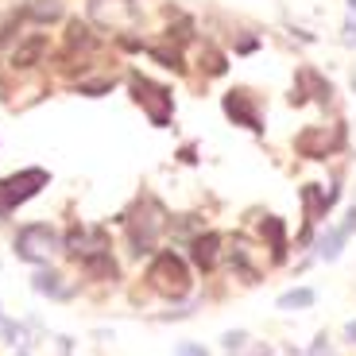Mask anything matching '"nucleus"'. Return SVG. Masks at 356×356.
<instances>
[{"instance_id":"obj_1","label":"nucleus","mask_w":356,"mask_h":356,"mask_svg":"<svg viewBox=\"0 0 356 356\" xmlns=\"http://www.w3.org/2000/svg\"><path fill=\"white\" fill-rule=\"evenodd\" d=\"M147 283L159 294H167V298H182L190 291V267L175 252H159L152 259V267H147Z\"/></svg>"},{"instance_id":"obj_2","label":"nucleus","mask_w":356,"mask_h":356,"mask_svg":"<svg viewBox=\"0 0 356 356\" xmlns=\"http://www.w3.org/2000/svg\"><path fill=\"white\" fill-rule=\"evenodd\" d=\"M43 186H47V170H39V167H27L19 175L0 178V213H12L16 205H24L27 197H35Z\"/></svg>"},{"instance_id":"obj_3","label":"nucleus","mask_w":356,"mask_h":356,"mask_svg":"<svg viewBox=\"0 0 356 356\" xmlns=\"http://www.w3.org/2000/svg\"><path fill=\"white\" fill-rule=\"evenodd\" d=\"M54 248H58V236L51 225H24L16 232V256L27 264H47Z\"/></svg>"},{"instance_id":"obj_4","label":"nucleus","mask_w":356,"mask_h":356,"mask_svg":"<svg viewBox=\"0 0 356 356\" xmlns=\"http://www.w3.org/2000/svg\"><path fill=\"white\" fill-rule=\"evenodd\" d=\"M132 89H136V101L147 108L152 124L155 128H167V120H170V93H167V89L155 86V81H147V78H140V74L132 78Z\"/></svg>"},{"instance_id":"obj_5","label":"nucleus","mask_w":356,"mask_h":356,"mask_svg":"<svg viewBox=\"0 0 356 356\" xmlns=\"http://www.w3.org/2000/svg\"><path fill=\"white\" fill-rule=\"evenodd\" d=\"M66 252H70L74 259H81V264H89L93 256H105L108 252V236L105 229H86V225H78V229H70V236H66Z\"/></svg>"},{"instance_id":"obj_6","label":"nucleus","mask_w":356,"mask_h":356,"mask_svg":"<svg viewBox=\"0 0 356 356\" xmlns=\"http://www.w3.org/2000/svg\"><path fill=\"white\" fill-rule=\"evenodd\" d=\"M225 113L232 116V124H244L252 128V132H259V113H256V101H252L248 89H232V93H225Z\"/></svg>"},{"instance_id":"obj_7","label":"nucleus","mask_w":356,"mask_h":356,"mask_svg":"<svg viewBox=\"0 0 356 356\" xmlns=\"http://www.w3.org/2000/svg\"><path fill=\"white\" fill-rule=\"evenodd\" d=\"M89 12H93V19H101V24H132V19L140 16L136 0H89Z\"/></svg>"},{"instance_id":"obj_8","label":"nucleus","mask_w":356,"mask_h":356,"mask_svg":"<svg viewBox=\"0 0 356 356\" xmlns=\"http://www.w3.org/2000/svg\"><path fill=\"white\" fill-rule=\"evenodd\" d=\"M356 232V202H353V209H348V217L337 225V229H330L325 236L318 241V256L321 259H337L341 256V248H345V241Z\"/></svg>"},{"instance_id":"obj_9","label":"nucleus","mask_w":356,"mask_h":356,"mask_svg":"<svg viewBox=\"0 0 356 356\" xmlns=\"http://www.w3.org/2000/svg\"><path fill=\"white\" fill-rule=\"evenodd\" d=\"M294 152L306 155V159H325V155L333 152V140L325 136V128H306V132H298V140H294Z\"/></svg>"},{"instance_id":"obj_10","label":"nucleus","mask_w":356,"mask_h":356,"mask_svg":"<svg viewBox=\"0 0 356 356\" xmlns=\"http://www.w3.org/2000/svg\"><path fill=\"white\" fill-rule=\"evenodd\" d=\"M43 51H47V35H31L27 43H19L16 51H12V66H16V70H31V66L43 58Z\"/></svg>"},{"instance_id":"obj_11","label":"nucleus","mask_w":356,"mask_h":356,"mask_svg":"<svg viewBox=\"0 0 356 356\" xmlns=\"http://www.w3.org/2000/svg\"><path fill=\"white\" fill-rule=\"evenodd\" d=\"M217 256H221V236H217V232H202L194 241V264L202 267V271H209V267L217 264Z\"/></svg>"},{"instance_id":"obj_12","label":"nucleus","mask_w":356,"mask_h":356,"mask_svg":"<svg viewBox=\"0 0 356 356\" xmlns=\"http://www.w3.org/2000/svg\"><path fill=\"white\" fill-rule=\"evenodd\" d=\"M229 259H232V267H236L248 283H256L259 271L252 267V244L248 241H241V236H236V241H232V248H229Z\"/></svg>"},{"instance_id":"obj_13","label":"nucleus","mask_w":356,"mask_h":356,"mask_svg":"<svg viewBox=\"0 0 356 356\" xmlns=\"http://www.w3.org/2000/svg\"><path fill=\"white\" fill-rule=\"evenodd\" d=\"M58 271H35V279H31V286H35L39 294H51V298H70V286L58 283Z\"/></svg>"},{"instance_id":"obj_14","label":"nucleus","mask_w":356,"mask_h":356,"mask_svg":"<svg viewBox=\"0 0 356 356\" xmlns=\"http://www.w3.org/2000/svg\"><path fill=\"white\" fill-rule=\"evenodd\" d=\"M24 16H31L35 24H51V19L63 16V4H58V0H31L24 8Z\"/></svg>"},{"instance_id":"obj_15","label":"nucleus","mask_w":356,"mask_h":356,"mask_svg":"<svg viewBox=\"0 0 356 356\" xmlns=\"http://www.w3.org/2000/svg\"><path fill=\"white\" fill-rule=\"evenodd\" d=\"M264 232H267V241H271V256L283 259V256H286V232H283V221H279V217H264Z\"/></svg>"},{"instance_id":"obj_16","label":"nucleus","mask_w":356,"mask_h":356,"mask_svg":"<svg viewBox=\"0 0 356 356\" xmlns=\"http://www.w3.org/2000/svg\"><path fill=\"white\" fill-rule=\"evenodd\" d=\"M318 302V294L310 291V286H298V291H286L279 294V310H306V306Z\"/></svg>"},{"instance_id":"obj_17","label":"nucleus","mask_w":356,"mask_h":356,"mask_svg":"<svg viewBox=\"0 0 356 356\" xmlns=\"http://www.w3.org/2000/svg\"><path fill=\"white\" fill-rule=\"evenodd\" d=\"M298 81H302V86H310V89H314V97H318V101H325V105L333 101V86H330L325 78H321L318 70H302V74H298Z\"/></svg>"},{"instance_id":"obj_18","label":"nucleus","mask_w":356,"mask_h":356,"mask_svg":"<svg viewBox=\"0 0 356 356\" xmlns=\"http://www.w3.org/2000/svg\"><path fill=\"white\" fill-rule=\"evenodd\" d=\"M66 39H70V47H93V35H89V27H86V24H78V19L70 24V35H66Z\"/></svg>"},{"instance_id":"obj_19","label":"nucleus","mask_w":356,"mask_h":356,"mask_svg":"<svg viewBox=\"0 0 356 356\" xmlns=\"http://www.w3.org/2000/svg\"><path fill=\"white\" fill-rule=\"evenodd\" d=\"M152 54L159 58V66H170V70H182V58H178V51H163V47H152Z\"/></svg>"},{"instance_id":"obj_20","label":"nucleus","mask_w":356,"mask_h":356,"mask_svg":"<svg viewBox=\"0 0 356 356\" xmlns=\"http://www.w3.org/2000/svg\"><path fill=\"white\" fill-rule=\"evenodd\" d=\"M205 70H209V74H225V54L213 51V47H205Z\"/></svg>"},{"instance_id":"obj_21","label":"nucleus","mask_w":356,"mask_h":356,"mask_svg":"<svg viewBox=\"0 0 356 356\" xmlns=\"http://www.w3.org/2000/svg\"><path fill=\"white\" fill-rule=\"evenodd\" d=\"M244 341H248V337H244V333L236 330V333H225V337H221V345L229 348V353H241V348H244Z\"/></svg>"},{"instance_id":"obj_22","label":"nucleus","mask_w":356,"mask_h":356,"mask_svg":"<svg viewBox=\"0 0 356 356\" xmlns=\"http://www.w3.org/2000/svg\"><path fill=\"white\" fill-rule=\"evenodd\" d=\"M108 89H113V81H86L81 93H86V97H101V93H108Z\"/></svg>"},{"instance_id":"obj_23","label":"nucleus","mask_w":356,"mask_h":356,"mask_svg":"<svg viewBox=\"0 0 356 356\" xmlns=\"http://www.w3.org/2000/svg\"><path fill=\"white\" fill-rule=\"evenodd\" d=\"M178 356H209L202 345H178Z\"/></svg>"},{"instance_id":"obj_24","label":"nucleus","mask_w":356,"mask_h":356,"mask_svg":"<svg viewBox=\"0 0 356 356\" xmlns=\"http://www.w3.org/2000/svg\"><path fill=\"white\" fill-rule=\"evenodd\" d=\"M310 356H330V345H325V337H318V345L310 348Z\"/></svg>"},{"instance_id":"obj_25","label":"nucleus","mask_w":356,"mask_h":356,"mask_svg":"<svg viewBox=\"0 0 356 356\" xmlns=\"http://www.w3.org/2000/svg\"><path fill=\"white\" fill-rule=\"evenodd\" d=\"M345 43H356V19H348V24H345Z\"/></svg>"},{"instance_id":"obj_26","label":"nucleus","mask_w":356,"mask_h":356,"mask_svg":"<svg viewBox=\"0 0 356 356\" xmlns=\"http://www.w3.org/2000/svg\"><path fill=\"white\" fill-rule=\"evenodd\" d=\"M345 337H348V341H353V345H356V321H348V325H345Z\"/></svg>"},{"instance_id":"obj_27","label":"nucleus","mask_w":356,"mask_h":356,"mask_svg":"<svg viewBox=\"0 0 356 356\" xmlns=\"http://www.w3.org/2000/svg\"><path fill=\"white\" fill-rule=\"evenodd\" d=\"M348 4H353V12H356V0H348Z\"/></svg>"},{"instance_id":"obj_28","label":"nucleus","mask_w":356,"mask_h":356,"mask_svg":"<svg viewBox=\"0 0 356 356\" xmlns=\"http://www.w3.org/2000/svg\"><path fill=\"white\" fill-rule=\"evenodd\" d=\"M353 89H356V78H353Z\"/></svg>"}]
</instances>
